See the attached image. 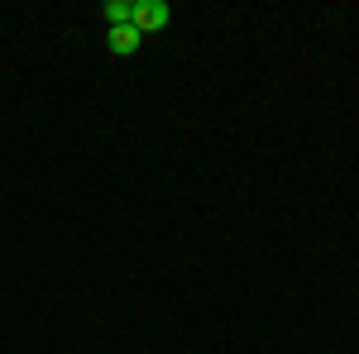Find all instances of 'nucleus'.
<instances>
[{
  "instance_id": "obj_1",
  "label": "nucleus",
  "mask_w": 359,
  "mask_h": 354,
  "mask_svg": "<svg viewBox=\"0 0 359 354\" xmlns=\"http://www.w3.org/2000/svg\"><path fill=\"white\" fill-rule=\"evenodd\" d=\"M168 20H172L168 0H135V29L139 34H158V29H168Z\"/></svg>"
},
{
  "instance_id": "obj_2",
  "label": "nucleus",
  "mask_w": 359,
  "mask_h": 354,
  "mask_svg": "<svg viewBox=\"0 0 359 354\" xmlns=\"http://www.w3.org/2000/svg\"><path fill=\"white\" fill-rule=\"evenodd\" d=\"M139 43H144V34H139L135 25H115L111 34H106V48H111V57H135Z\"/></svg>"
},
{
  "instance_id": "obj_3",
  "label": "nucleus",
  "mask_w": 359,
  "mask_h": 354,
  "mask_svg": "<svg viewBox=\"0 0 359 354\" xmlns=\"http://www.w3.org/2000/svg\"><path fill=\"white\" fill-rule=\"evenodd\" d=\"M101 15H106V25H135V0H106V10H101Z\"/></svg>"
}]
</instances>
